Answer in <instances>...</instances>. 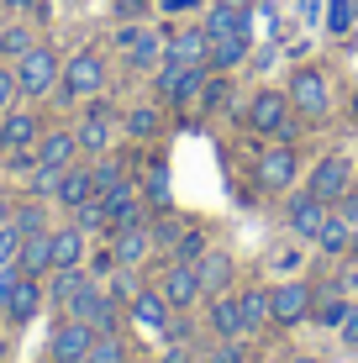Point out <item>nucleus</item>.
<instances>
[{
    "instance_id": "nucleus-1",
    "label": "nucleus",
    "mask_w": 358,
    "mask_h": 363,
    "mask_svg": "<svg viewBox=\"0 0 358 363\" xmlns=\"http://www.w3.org/2000/svg\"><path fill=\"white\" fill-rule=\"evenodd\" d=\"M248 127L258 137H274V143H295V106H290V95L285 90H258L248 100Z\"/></svg>"
},
{
    "instance_id": "nucleus-2",
    "label": "nucleus",
    "mask_w": 358,
    "mask_h": 363,
    "mask_svg": "<svg viewBox=\"0 0 358 363\" xmlns=\"http://www.w3.org/2000/svg\"><path fill=\"white\" fill-rule=\"evenodd\" d=\"M106 90V58L95 53V48H84V53H74L64 74H58V100H90Z\"/></svg>"
},
{
    "instance_id": "nucleus-3",
    "label": "nucleus",
    "mask_w": 358,
    "mask_h": 363,
    "mask_svg": "<svg viewBox=\"0 0 358 363\" xmlns=\"http://www.w3.org/2000/svg\"><path fill=\"white\" fill-rule=\"evenodd\" d=\"M58 74H64L58 53H53V48H43V43H32L27 53L16 58V90L37 100V95H47V90L58 84Z\"/></svg>"
},
{
    "instance_id": "nucleus-4",
    "label": "nucleus",
    "mask_w": 358,
    "mask_h": 363,
    "mask_svg": "<svg viewBox=\"0 0 358 363\" xmlns=\"http://www.w3.org/2000/svg\"><path fill=\"white\" fill-rule=\"evenodd\" d=\"M285 95H290V106L301 111L306 121H322L332 111V84H327L322 69H295L290 84H285Z\"/></svg>"
},
{
    "instance_id": "nucleus-5",
    "label": "nucleus",
    "mask_w": 358,
    "mask_h": 363,
    "mask_svg": "<svg viewBox=\"0 0 358 363\" xmlns=\"http://www.w3.org/2000/svg\"><path fill=\"white\" fill-rule=\"evenodd\" d=\"M311 306H316V290L306 279H285L269 290V321L274 327H301V321H311Z\"/></svg>"
},
{
    "instance_id": "nucleus-6",
    "label": "nucleus",
    "mask_w": 358,
    "mask_h": 363,
    "mask_svg": "<svg viewBox=\"0 0 358 363\" xmlns=\"http://www.w3.org/2000/svg\"><path fill=\"white\" fill-rule=\"evenodd\" d=\"M90 347H95V327H90V321L64 316L53 327V337H47V363H84Z\"/></svg>"
},
{
    "instance_id": "nucleus-7",
    "label": "nucleus",
    "mask_w": 358,
    "mask_h": 363,
    "mask_svg": "<svg viewBox=\"0 0 358 363\" xmlns=\"http://www.w3.org/2000/svg\"><path fill=\"white\" fill-rule=\"evenodd\" d=\"M258 184H264V190H274V195H285L295 179H301V158H295V147L290 143H274V147H264V153H258Z\"/></svg>"
},
{
    "instance_id": "nucleus-8",
    "label": "nucleus",
    "mask_w": 358,
    "mask_h": 363,
    "mask_svg": "<svg viewBox=\"0 0 358 363\" xmlns=\"http://www.w3.org/2000/svg\"><path fill=\"white\" fill-rule=\"evenodd\" d=\"M306 190H311L316 200H322V206H337L342 195L353 190V164L348 158H337V153H327L322 164L311 169V179H306Z\"/></svg>"
},
{
    "instance_id": "nucleus-9",
    "label": "nucleus",
    "mask_w": 358,
    "mask_h": 363,
    "mask_svg": "<svg viewBox=\"0 0 358 363\" xmlns=\"http://www.w3.org/2000/svg\"><path fill=\"white\" fill-rule=\"evenodd\" d=\"M164 64H179V69H211V37L201 27H184L164 43Z\"/></svg>"
},
{
    "instance_id": "nucleus-10",
    "label": "nucleus",
    "mask_w": 358,
    "mask_h": 363,
    "mask_svg": "<svg viewBox=\"0 0 358 363\" xmlns=\"http://www.w3.org/2000/svg\"><path fill=\"white\" fill-rule=\"evenodd\" d=\"M206 74H211V69H179V64H164V69H158V100H164V106H190V100L201 95Z\"/></svg>"
},
{
    "instance_id": "nucleus-11",
    "label": "nucleus",
    "mask_w": 358,
    "mask_h": 363,
    "mask_svg": "<svg viewBox=\"0 0 358 363\" xmlns=\"http://www.w3.org/2000/svg\"><path fill=\"white\" fill-rule=\"evenodd\" d=\"M106 200V232H121V227H147V200L132 190V184H121V190L101 195Z\"/></svg>"
},
{
    "instance_id": "nucleus-12",
    "label": "nucleus",
    "mask_w": 358,
    "mask_h": 363,
    "mask_svg": "<svg viewBox=\"0 0 358 363\" xmlns=\"http://www.w3.org/2000/svg\"><path fill=\"white\" fill-rule=\"evenodd\" d=\"M327 211H332V206H322V200H316L311 190H301V195H290V200H285V221H290V232H295V237H311V242H316V232H322Z\"/></svg>"
},
{
    "instance_id": "nucleus-13",
    "label": "nucleus",
    "mask_w": 358,
    "mask_h": 363,
    "mask_svg": "<svg viewBox=\"0 0 358 363\" xmlns=\"http://www.w3.org/2000/svg\"><path fill=\"white\" fill-rule=\"evenodd\" d=\"M158 295L169 300L174 311H190L201 300V279H195V264H169L164 279H158Z\"/></svg>"
},
{
    "instance_id": "nucleus-14",
    "label": "nucleus",
    "mask_w": 358,
    "mask_h": 363,
    "mask_svg": "<svg viewBox=\"0 0 358 363\" xmlns=\"http://www.w3.org/2000/svg\"><path fill=\"white\" fill-rule=\"evenodd\" d=\"M116 48L127 53L132 69H153L158 58H164V43H158V32H147V27H121L116 32Z\"/></svg>"
},
{
    "instance_id": "nucleus-15",
    "label": "nucleus",
    "mask_w": 358,
    "mask_h": 363,
    "mask_svg": "<svg viewBox=\"0 0 358 363\" xmlns=\"http://www.w3.org/2000/svg\"><path fill=\"white\" fill-rule=\"evenodd\" d=\"M43 300H47V290H43V279H32V274H21L16 284H11V300H6V316L16 321V327H27V321L43 311Z\"/></svg>"
},
{
    "instance_id": "nucleus-16",
    "label": "nucleus",
    "mask_w": 358,
    "mask_h": 363,
    "mask_svg": "<svg viewBox=\"0 0 358 363\" xmlns=\"http://www.w3.org/2000/svg\"><path fill=\"white\" fill-rule=\"evenodd\" d=\"M206 316H211V327L216 337H227V342H242L248 337V327H242V306H237V295H211V306H206Z\"/></svg>"
},
{
    "instance_id": "nucleus-17",
    "label": "nucleus",
    "mask_w": 358,
    "mask_h": 363,
    "mask_svg": "<svg viewBox=\"0 0 358 363\" xmlns=\"http://www.w3.org/2000/svg\"><path fill=\"white\" fill-rule=\"evenodd\" d=\"M74 137H79L84 153H106V147H111V137H116V132H111V106H106V100H95V106H90V116L74 127Z\"/></svg>"
},
{
    "instance_id": "nucleus-18",
    "label": "nucleus",
    "mask_w": 358,
    "mask_h": 363,
    "mask_svg": "<svg viewBox=\"0 0 358 363\" xmlns=\"http://www.w3.org/2000/svg\"><path fill=\"white\" fill-rule=\"evenodd\" d=\"M16 269H21V274H32V279L53 274V237H47V232L21 237V247H16Z\"/></svg>"
},
{
    "instance_id": "nucleus-19",
    "label": "nucleus",
    "mask_w": 358,
    "mask_h": 363,
    "mask_svg": "<svg viewBox=\"0 0 358 363\" xmlns=\"http://www.w3.org/2000/svg\"><path fill=\"white\" fill-rule=\"evenodd\" d=\"M37 137H43V127H37L32 111H6V116H0V147H6V153L37 147Z\"/></svg>"
},
{
    "instance_id": "nucleus-20",
    "label": "nucleus",
    "mask_w": 358,
    "mask_h": 363,
    "mask_svg": "<svg viewBox=\"0 0 358 363\" xmlns=\"http://www.w3.org/2000/svg\"><path fill=\"white\" fill-rule=\"evenodd\" d=\"M195 279H201V295H221L232 284V253H221V247H206L201 264H195Z\"/></svg>"
},
{
    "instance_id": "nucleus-21",
    "label": "nucleus",
    "mask_w": 358,
    "mask_h": 363,
    "mask_svg": "<svg viewBox=\"0 0 358 363\" xmlns=\"http://www.w3.org/2000/svg\"><path fill=\"white\" fill-rule=\"evenodd\" d=\"M111 253H116V264L138 269L142 258L153 253V232H147V227H121V232H111Z\"/></svg>"
},
{
    "instance_id": "nucleus-22",
    "label": "nucleus",
    "mask_w": 358,
    "mask_h": 363,
    "mask_svg": "<svg viewBox=\"0 0 358 363\" xmlns=\"http://www.w3.org/2000/svg\"><path fill=\"white\" fill-rule=\"evenodd\" d=\"M169 316H174V306H169L158 290H138V295H132V321H138V327H147V332L164 337Z\"/></svg>"
},
{
    "instance_id": "nucleus-23",
    "label": "nucleus",
    "mask_w": 358,
    "mask_h": 363,
    "mask_svg": "<svg viewBox=\"0 0 358 363\" xmlns=\"http://www.w3.org/2000/svg\"><path fill=\"white\" fill-rule=\"evenodd\" d=\"M74 153H79V137L74 132H43L37 137V164L43 169H69Z\"/></svg>"
},
{
    "instance_id": "nucleus-24",
    "label": "nucleus",
    "mask_w": 358,
    "mask_h": 363,
    "mask_svg": "<svg viewBox=\"0 0 358 363\" xmlns=\"http://www.w3.org/2000/svg\"><path fill=\"white\" fill-rule=\"evenodd\" d=\"M201 32L211 37V43H216V37H242V32H248V11H237V6H221V0H216V6L206 11Z\"/></svg>"
},
{
    "instance_id": "nucleus-25",
    "label": "nucleus",
    "mask_w": 358,
    "mask_h": 363,
    "mask_svg": "<svg viewBox=\"0 0 358 363\" xmlns=\"http://www.w3.org/2000/svg\"><path fill=\"white\" fill-rule=\"evenodd\" d=\"M53 195H58V206H69V211H74V206H84V200L95 195L90 169H74V164H69L64 174H58V190H53Z\"/></svg>"
},
{
    "instance_id": "nucleus-26",
    "label": "nucleus",
    "mask_w": 358,
    "mask_h": 363,
    "mask_svg": "<svg viewBox=\"0 0 358 363\" xmlns=\"http://www.w3.org/2000/svg\"><path fill=\"white\" fill-rule=\"evenodd\" d=\"M53 237V269H79L84 264V232L79 227H58Z\"/></svg>"
},
{
    "instance_id": "nucleus-27",
    "label": "nucleus",
    "mask_w": 358,
    "mask_h": 363,
    "mask_svg": "<svg viewBox=\"0 0 358 363\" xmlns=\"http://www.w3.org/2000/svg\"><path fill=\"white\" fill-rule=\"evenodd\" d=\"M316 242H322V253H327V258H337V253H348L353 227L337 216V211H327V221H322V232H316Z\"/></svg>"
},
{
    "instance_id": "nucleus-28",
    "label": "nucleus",
    "mask_w": 358,
    "mask_h": 363,
    "mask_svg": "<svg viewBox=\"0 0 358 363\" xmlns=\"http://www.w3.org/2000/svg\"><path fill=\"white\" fill-rule=\"evenodd\" d=\"M242 58H248V32H242V37H216V43H211V69L216 74L237 69Z\"/></svg>"
},
{
    "instance_id": "nucleus-29",
    "label": "nucleus",
    "mask_w": 358,
    "mask_h": 363,
    "mask_svg": "<svg viewBox=\"0 0 358 363\" xmlns=\"http://www.w3.org/2000/svg\"><path fill=\"white\" fill-rule=\"evenodd\" d=\"M237 306H242V327H248V337L269 327V290H242Z\"/></svg>"
},
{
    "instance_id": "nucleus-30",
    "label": "nucleus",
    "mask_w": 358,
    "mask_h": 363,
    "mask_svg": "<svg viewBox=\"0 0 358 363\" xmlns=\"http://www.w3.org/2000/svg\"><path fill=\"white\" fill-rule=\"evenodd\" d=\"M311 316L322 321V327H342V316H348V300H342V290H322L311 306Z\"/></svg>"
},
{
    "instance_id": "nucleus-31",
    "label": "nucleus",
    "mask_w": 358,
    "mask_h": 363,
    "mask_svg": "<svg viewBox=\"0 0 358 363\" xmlns=\"http://www.w3.org/2000/svg\"><path fill=\"white\" fill-rule=\"evenodd\" d=\"M84 363H127V342L116 332H95V347L84 353Z\"/></svg>"
},
{
    "instance_id": "nucleus-32",
    "label": "nucleus",
    "mask_w": 358,
    "mask_h": 363,
    "mask_svg": "<svg viewBox=\"0 0 358 363\" xmlns=\"http://www.w3.org/2000/svg\"><path fill=\"white\" fill-rule=\"evenodd\" d=\"M79 284H90V274H84V269H53V279H47V295L64 306V300L79 290Z\"/></svg>"
},
{
    "instance_id": "nucleus-33",
    "label": "nucleus",
    "mask_w": 358,
    "mask_h": 363,
    "mask_svg": "<svg viewBox=\"0 0 358 363\" xmlns=\"http://www.w3.org/2000/svg\"><path fill=\"white\" fill-rule=\"evenodd\" d=\"M206 232H195V227H184L179 232V242H174V264H201V253H206Z\"/></svg>"
},
{
    "instance_id": "nucleus-34",
    "label": "nucleus",
    "mask_w": 358,
    "mask_h": 363,
    "mask_svg": "<svg viewBox=\"0 0 358 363\" xmlns=\"http://www.w3.org/2000/svg\"><path fill=\"white\" fill-rule=\"evenodd\" d=\"M74 227H79V232H101L106 227V200L90 195L84 206H74Z\"/></svg>"
},
{
    "instance_id": "nucleus-35",
    "label": "nucleus",
    "mask_w": 358,
    "mask_h": 363,
    "mask_svg": "<svg viewBox=\"0 0 358 363\" xmlns=\"http://www.w3.org/2000/svg\"><path fill=\"white\" fill-rule=\"evenodd\" d=\"M158 132V106H138L127 116V137H138V143H147V137Z\"/></svg>"
},
{
    "instance_id": "nucleus-36",
    "label": "nucleus",
    "mask_w": 358,
    "mask_h": 363,
    "mask_svg": "<svg viewBox=\"0 0 358 363\" xmlns=\"http://www.w3.org/2000/svg\"><path fill=\"white\" fill-rule=\"evenodd\" d=\"M90 179H95V195H111V190H121V184H132L127 174H121V164H95Z\"/></svg>"
},
{
    "instance_id": "nucleus-37",
    "label": "nucleus",
    "mask_w": 358,
    "mask_h": 363,
    "mask_svg": "<svg viewBox=\"0 0 358 363\" xmlns=\"http://www.w3.org/2000/svg\"><path fill=\"white\" fill-rule=\"evenodd\" d=\"M138 290H142V284H138V274H132L127 264L111 269V290L106 295H116V300H127V306H132V295H138Z\"/></svg>"
},
{
    "instance_id": "nucleus-38",
    "label": "nucleus",
    "mask_w": 358,
    "mask_h": 363,
    "mask_svg": "<svg viewBox=\"0 0 358 363\" xmlns=\"http://www.w3.org/2000/svg\"><path fill=\"white\" fill-rule=\"evenodd\" d=\"M327 32L332 37L353 32V0H327Z\"/></svg>"
},
{
    "instance_id": "nucleus-39",
    "label": "nucleus",
    "mask_w": 358,
    "mask_h": 363,
    "mask_svg": "<svg viewBox=\"0 0 358 363\" xmlns=\"http://www.w3.org/2000/svg\"><path fill=\"white\" fill-rule=\"evenodd\" d=\"M11 227L21 237H32V232H47V216H43V206H21L16 216H11Z\"/></svg>"
},
{
    "instance_id": "nucleus-40",
    "label": "nucleus",
    "mask_w": 358,
    "mask_h": 363,
    "mask_svg": "<svg viewBox=\"0 0 358 363\" xmlns=\"http://www.w3.org/2000/svg\"><path fill=\"white\" fill-rule=\"evenodd\" d=\"M27 48H32V32L27 27H6V32H0V53H6V58H21Z\"/></svg>"
},
{
    "instance_id": "nucleus-41",
    "label": "nucleus",
    "mask_w": 358,
    "mask_h": 363,
    "mask_svg": "<svg viewBox=\"0 0 358 363\" xmlns=\"http://www.w3.org/2000/svg\"><path fill=\"white\" fill-rule=\"evenodd\" d=\"M16 247H21V232L11 227V221H0V269L16 264Z\"/></svg>"
},
{
    "instance_id": "nucleus-42",
    "label": "nucleus",
    "mask_w": 358,
    "mask_h": 363,
    "mask_svg": "<svg viewBox=\"0 0 358 363\" xmlns=\"http://www.w3.org/2000/svg\"><path fill=\"white\" fill-rule=\"evenodd\" d=\"M142 200H147V206H169V179H164V169H153V174H147Z\"/></svg>"
},
{
    "instance_id": "nucleus-43",
    "label": "nucleus",
    "mask_w": 358,
    "mask_h": 363,
    "mask_svg": "<svg viewBox=\"0 0 358 363\" xmlns=\"http://www.w3.org/2000/svg\"><path fill=\"white\" fill-rule=\"evenodd\" d=\"M147 232H153V247H169V253H174V242H179V232H184V227H179V221H169V216H164V221H153Z\"/></svg>"
},
{
    "instance_id": "nucleus-44",
    "label": "nucleus",
    "mask_w": 358,
    "mask_h": 363,
    "mask_svg": "<svg viewBox=\"0 0 358 363\" xmlns=\"http://www.w3.org/2000/svg\"><path fill=\"white\" fill-rule=\"evenodd\" d=\"M221 100H227V79H221V74H216V79L206 74V84H201V106H206V111H216Z\"/></svg>"
},
{
    "instance_id": "nucleus-45",
    "label": "nucleus",
    "mask_w": 358,
    "mask_h": 363,
    "mask_svg": "<svg viewBox=\"0 0 358 363\" xmlns=\"http://www.w3.org/2000/svg\"><path fill=\"white\" fill-rule=\"evenodd\" d=\"M58 174H64V169H43V164H37L32 169V195H53L58 190Z\"/></svg>"
},
{
    "instance_id": "nucleus-46",
    "label": "nucleus",
    "mask_w": 358,
    "mask_h": 363,
    "mask_svg": "<svg viewBox=\"0 0 358 363\" xmlns=\"http://www.w3.org/2000/svg\"><path fill=\"white\" fill-rule=\"evenodd\" d=\"M21 90H16V74H11V69H0V116H6V111H11V100H16Z\"/></svg>"
},
{
    "instance_id": "nucleus-47",
    "label": "nucleus",
    "mask_w": 358,
    "mask_h": 363,
    "mask_svg": "<svg viewBox=\"0 0 358 363\" xmlns=\"http://www.w3.org/2000/svg\"><path fill=\"white\" fill-rule=\"evenodd\" d=\"M21 279V269L11 264V269H0V316H6V300H11V284Z\"/></svg>"
},
{
    "instance_id": "nucleus-48",
    "label": "nucleus",
    "mask_w": 358,
    "mask_h": 363,
    "mask_svg": "<svg viewBox=\"0 0 358 363\" xmlns=\"http://www.w3.org/2000/svg\"><path fill=\"white\" fill-rule=\"evenodd\" d=\"M342 342H348V347H358V306H348V316H342Z\"/></svg>"
},
{
    "instance_id": "nucleus-49",
    "label": "nucleus",
    "mask_w": 358,
    "mask_h": 363,
    "mask_svg": "<svg viewBox=\"0 0 358 363\" xmlns=\"http://www.w3.org/2000/svg\"><path fill=\"white\" fill-rule=\"evenodd\" d=\"M337 216L348 221V227H358V195H353V190H348V195L337 200Z\"/></svg>"
},
{
    "instance_id": "nucleus-50",
    "label": "nucleus",
    "mask_w": 358,
    "mask_h": 363,
    "mask_svg": "<svg viewBox=\"0 0 358 363\" xmlns=\"http://www.w3.org/2000/svg\"><path fill=\"white\" fill-rule=\"evenodd\" d=\"M164 363H195V358H190V347H184V342H169V353H164Z\"/></svg>"
},
{
    "instance_id": "nucleus-51",
    "label": "nucleus",
    "mask_w": 358,
    "mask_h": 363,
    "mask_svg": "<svg viewBox=\"0 0 358 363\" xmlns=\"http://www.w3.org/2000/svg\"><path fill=\"white\" fill-rule=\"evenodd\" d=\"M195 6H201V0H158V11H174V16L179 11H195Z\"/></svg>"
},
{
    "instance_id": "nucleus-52",
    "label": "nucleus",
    "mask_w": 358,
    "mask_h": 363,
    "mask_svg": "<svg viewBox=\"0 0 358 363\" xmlns=\"http://www.w3.org/2000/svg\"><path fill=\"white\" fill-rule=\"evenodd\" d=\"M6 6H11V11H32L37 0H6Z\"/></svg>"
},
{
    "instance_id": "nucleus-53",
    "label": "nucleus",
    "mask_w": 358,
    "mask_h": 363,
    "mask_svg": "<svg viewBox=\"0 0 358 363\" xmlns=\"http://www.w3.org/2000/svg\"><path fill=\"white\" fill-rule=\"evenodd\" d=\"M221 6H237V11H248V6H253V0H221Z\"/></svg>"
},
{
    "instance_id": "nucleus-54",
    "label": "nucleus",
    "mask_w": 358,
    "mask_h": 363,
    "mask_svg": "<svg viewBox=\"0 0 358 363\" xmlns=\"http://www.w3.org/2000/svg\"><path fill=\"white\" fill-rule=\"evenodd\" d=\"M290 363H322V358H311V353H301V358H290Z\"/></svg>"
},
{
    "instance_id": "nucleus-55",
    "label": "nucleus",
    "mask_w": 358,
    "mask_h": 363,
    "mask_svg": "<svg viewBox=\"0 0 358 363\" xmlns=\"http://www.w3.org/2000/svg\"><path fill=\"white\" fill-rule=\"evenodd\" d=\"M0 221H11V211H6V200H0Z\"/></svg>"
},
{
    "instance_id": "nucleus-56",
    "label": "nucleus",
    "mask_w": 358,
    "mask_h": 363,
    "mask_svg": "<svg viewBox=\"0 0 358 363\" xmlns=\"http://www.w3.org/2000/svg\"><path fill=\"white\" fill-rule=\"evenodd\" d=\"M353 27H358V0H353Z\"/></svg>"
},
{
    "instance_id": "nucleus-57",
    "label": "nucleus",
    "mask_w": 358,
    "mask_h": 363,
    "mask_svg": "<svg viewBox=\"0 0 358 363\" xmlns=\"http://www.w3.org/2000/svg\"><path fill=\"white\" fill-rule=\"evenodd\" d=\"M353 121H358V95H353Z\"/></svg>"
},
{
    "instance_id": "nucleus-58",
    "label": "nucleus",
    "mask_w": 358,
    "mask_h": 363,
    "mask_svg": "<svg viewBox=\"0 0 358 363\" xmlns=\"http://www.w3.org/2000/svg\"><path fill=\"white\" fill-rule=\"evenodd\" d=\"M353 184H358V169H353Z\"/></svg>"
},
{
    "instance_id": "nucleus-59",
    "label": "nucleus",
    "mask_w": 358,
    "mask_h": 363,
    "mask_svg": "<svg viewBox=\"0 0 358 363\" xmlns=\"http://www.w3.org/2000/svg\"><path fill=\"white\" fill-rule=\"evenodd\" d=\"M69 6H74V0H69Z\"/></svg>"
}]
</instances>
